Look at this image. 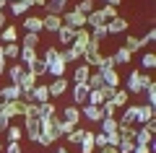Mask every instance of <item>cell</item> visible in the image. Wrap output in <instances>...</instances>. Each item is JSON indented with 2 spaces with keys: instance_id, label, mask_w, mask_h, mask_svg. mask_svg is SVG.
I'll use <instances>...</instances> for the list:
<instances>
[{
  "instance_id": "d6a6232c",
  "label": "cell",
  "mask_w": 156,
  "mask_h": 153,
  "mask_svg": "<svg viewBox=\"0 0 156 153\" xmlns=\"http://www.w3.org/2000/svg\"><path fill=\"white\" fill-rule=\"evenodd\" d=\"M26 70H29V73H34V75H37V78H42V75H44V73H47V62L42 60V57H37V60H34L31 65L26 68Z\"/></svg>"
},
{
  "instance_id": "2e32d148",
  "label": "cell",
  "mask_w": 156,
  "mask_h": 153,
  "mask_svg": "<svg viewBox=\"0 0 156 153\" xmlns=\"http://www.w3.org/2000/svg\"><path fill=\"white\" fill-rule=\"evenodd\" d=\"M60 117H62V120H65V122H70V125H76V127H78V122H81V106H76V104L65 106Z\"/></svg>"
},
{
  "instance_id": "8992f818",
  "label": "cell",
  "mask_w": 156,
  "mask_h": 153,
  "mask_svg": "<svg viewBox=\"0 0 156 153\" xmlns=\"http://www.w3.org/2000/svg\"><path fill=\"white\" fill-rule=\"evenodd\" d=\"M89 91H91V88L86 86V83H70V96H73V104H76V106L89 104Z\"/></svg>"
},
{
  "instance_id": "6125c7cd",
  "label": "cell",
  "mask_w": 156,
  "mask_h": 153,
  "mask_svg": "<svg viewBox=\"0 0 156 153\" xmlns=\"http://www.w3.org/2000/svg\"><path fill=\"white\" fill-rule=\"evenodd\" d=\"M21 3H26L29 8H34V0H21Z\"/></svg>"
},
{
  "instance_id": "e7e4bbea",
  "label": "cell",
  "mask_w": 156,
  "mask_h": 153,
  "mask_svg": "<svg viewBox=\"0 0 156 153\" xmlns=\"http://www.w3.org/2000/svg\"><path fill=\"white\" fill-rule=\"evenodd\" d=\"M57 3H60V5H68V0H57Z\"/></svg>"
},
{
  "instance_id": "ee69618b",
  "label": "cell",
  "mask_w": 156,
  "mask_h": 153,
  "mask_svg": "<svg viewBox=\"0 0 156 153\" xmlns=\"http://www.w3.org/2000/svg\"><path fill=\"white\" fill-rule=\"evenodd\" d=\"M89 104H94V106H101V104H104L101 91H89Z\"/></svg>"
},
{
  "instance_id": "ac0fdd59",
  "label": "cell",
  "mask_w": 156,
  "mask_h": 153,
  "mask_svg": "<svg viewBox=\"0 0 156 153\" xmlns=\"http://www.w3.org/2000/svg\"><path fill=\"white\" fill-rule=\"evenodd\" d=\"M73 37H76V29H73V26H68V23H62V26L57 29V42H60V44H65V47H70Z\"/></svg>"
},
{
  "instance_id": "4fadbf2b",
  "label": "cell",
  "mask_w": 156,
  "mask_h": 153,
  "mask_svg": "<svg viewBox=\"0 0 156 153\" xmlns=\"http://www.w3.org/2000/svg\"><path fill=\"white\" fill-rule=\"evenodd\" d=\"M29 93H31V101H34V104H44V101H52V99H50V88H47L44 83H37V86H34Z\"/></svg>"
},
{
  "instance_id": "60d3db41",
  "label": "cell",
  "mask_w": 156,
  "mask_h": 153,
  "mask_svg": "<svg viewBox=\"0 0 156 153\" xmlns=\"http://www.w3.org/2000/svg\"><path fill=\"white\" fill-rule=\"evenodd\" d=\"M133 148H135V140L120 137V143H117V153H133Z\"/></svg>"
},
{
  "instance_id": "52a82bcc",
  "label": "cell",
  "mask_w": 156,
  "mask_h": 153,
  "mask_svg": "<svg viewBox=\"0 0 156 153\" xmlns=\"http://www.w3.org/2000/svg\"><path fill=\"white\" fill-rule=\"evenodd\" d=\"M23 135L31 143H37V137H39V117H31V114L23 117Z\"/></svg>"
},
{
  "instance_id": "9c48e42d",
  "label": "cell",
  "mask_w": 156,
  "mask_h": 153,
  "mask_svg": "<svg viewBox=\"0 0 156 153\" xmlns=\"http://www.w3.org/2000/svg\"><path fill=\"white\" fill-rule=\"evenodd\" d=\"M62 23H68V26H73V29H83V26H86V16H83L81 11L73 8V11H65V13H62Z\"/></svg>"
},
{
  "instance_id": "6f0895ef",
  "label": "cell",
  "mask_w": 156,
  "mask_h": 153,
  "mask_svg": "<svg viewBox=\"0 0 156 153\" xmlns=\"http://www.w3.org/2000/svg\"><path fill=\"white\" fill-rule=\"evenodd\" d=\"M99 153H117V145H104L99 148Z\"/></svg>"
},
{
  "instance_id": "816d5d0a",
  "label": "cell",
  "mask_w": 156,
  "mask_h": 153,
  "mask_svg": "<svg viewBox=\"0 0 156 153\" xmlns=\"http://www.w3.org/2000/svg\"><path fill=\"white\" fill-rule=\"evenodd\" d=\"M109 68H115V60H112V55H109V57H104V60H101L99 70H109Z\"/></svg>"
},
{
  "instance_id": "f1b7e54d",
  "label": "cell",
  "mask_w": 156,
  "mask_h": 153,
  "mask_svg": "<svg viewBox=\"0 0 156 153\" xmlns=\"http://www.w3.org/2000/svg\"><path fill=\"white\" fill-rule=\"evenodd\" d=\"M99 132H104V135L117 132V117H104V120L99 122Z\"/></svg>"
},
{
  "instance_id": "e575fe53",
  "label": "cell",
  "mask_w": 156,
  "mask_h": 153,
  "mask_svg": "<svg viewBox=\"0 0 156 153\" xmlns=\"http://www.w3.org/2000/svg\"><path fill=\"white\" fill-rule=\"evenodd\" d=\"M37 57H39V55H37V49H21L18 60H21V65H23V68H29L34 60H37Z\"/></svg>"
},
{
  "instance_id": "d590c367",
  "label": "cell",
  "mask_w": 156,
  "mask_h": 153,
  "mask_svg": "<svg viewBox=\"0 0 156 153\" xmlns=\"http://www.w3.org/2000/svg\"><path fill=\"white\" fill-rule=\"evenodd\" d=\"M135 130H138V125H117L120 137H128V140H135Z\"/></svg>"
},
{
  "instance_id": "7bdbcfd3",
  "label": "cell",
  "mask_w": 156,
  "mask_h": 153,
  "mask_svg": "<svg viewBox=\"0 0 156 153\" xmlns=\"http://www.w3.org/2000/svg\"><path fill=\"white\" fill-rule=\"evenodd\" d=\"M94 5H96V0H81V3L76 5V11H81L83 16H89V13L94 11Z\"/></svg>"
},
{
  "instance_id": "8fae6325",
  "label": "cell",
  "mask_w": 156,
  "mask_h": 153,
  "mask_svg": "<svg viewBox=\"0 0 156 153\" xmlns=\"http://www.w3.org/2000/svg\"><path fill=\"white\" fill-rule=\"evenodd\" d=\"M81 117H86L89 122H96V125H99V122L104 120V112H101V106H94V104H83V106H81Z\"/></svg>"
},
{
  "instance_id": "7402d4cb",
  "label": "cell",
  "mask_w": 156,
  "mask_h": 153,
  "mask_svg": "<svg viewBox=\"0 0 156 153\" xmlns=\"http://www.w3.org/2000/svg\"><path fill=\"white\" fill-rule=\"evenodd\" d=\"M0 39H3V44L18 42V26H16V23H8V26L0 31Z\"/></svg>"
},
{
  "instance_id": "b9f144b4",
  "label": "cell",
  "mask_w": 156,
  "mask_h": 153,
  "mask_svg": "<svg viewBox=\"0 0 156 153\" xmlns=\"http://www.w3.org/2000/svg\"><path fill=\"white\" fill-rule=\"evenodd\" d=\"M52 114H57V109H55V104H52V101L39 104V117H52Z\"/></svg>"
},
{
  "instance_id": "ba28073f",
  "label": "cell",
  "mask_w": 156,
  "mask_h": 153,
  "mask_svg": "<svg viewBox=\"0 0 156 153\" xmlns=\"http://www.w3.org/2000/svg\"><path fill=\"white\" fill-rule=\"evenodd\" d=\"M47 88H50V99H60L62 93H68V88H70V81H68L65 75H62V78H52V83H50Z\"/></svg>"
},
{
  "instance_id": "bcb514c9",
  "label": "cell",
  "mask_w": 156,
  "mask_h": 153,
  "mask_svg": "<svg viewBox=\"0 0 156 153\" xmlns=\"http://www.w3.org/2000/svg\"><path fill=\"white\" fill-rule=\"evenodd\" d=\"M101 11V16L107 18V21H112V18H117V8L115 5H104V8H99Z\"/></svg>"
},
{
  "instance_id": "603a6c76",
  "label": "cell",
  "mask_w": 156,
  "mask_h": 153,
  "mask_svg": "<svg viewBox=\"0 0 156 153\" xmlns=\"http://www.w3.org/2000/svg\"><path fill=\"white\" fill-rule=\"evenodd\" d=\"M101 78H104V86H112V88H120V73L115 70V68H109V70H99Z\"/></svg>"
},
{
  "instance_id": "e0dca14e",
  "label": "cell",
  "mask_w": 156,
  "mask_h": 153,
  "mask_svg": "<svg viewBox=\"0 0 156 153\" xmlns=\"http://www.w3.org/2000/svg\"><path fill=\"white\" fill-rule=\"evenodd\" d=\"M42 26H44V31L57 34V29L62 26V16H52V13H47V16H42Z\"/></svg>"
},
{
  "instance_id": "484cf974",
  "label": "cell",
  "mask_w": 156,
  "mask_h": 153,
  "mask_svg": "<svg viewBox=\"0 0 156 153\" xmlns=\"http://www.w3.org/2000/svg\"><path fill=\"white\" fill-rule=\"evenodd\" d=\"M117 125H135V104H128L117 120Z\"/></svg>"
},
{
  "instance_id": "f546056e",
  "label": "cell",
  "mask_w": 156,
  "mask_h": 153,
  "mask_svg": "<svg viewBox=\"0 0 156 153\" xmlns=\"http://www.w3.org/2000/svg\"><path fill=\"white\" fill-rule=\"evenodd\" d=\"M37 47H39V34L26 31L23 39H21V49H37Z\"/></svg>"
},
{
  "instance_id": "5b68a950",
  "label": "cell",
  "mask_w": 156,
  "mask_h": 153,
  "mask_svg": "<svg viewBox=\"0 0 156 153\" xmlns=\"http://www.w3.org/2000/svg\"><path fill=\"white\" fill-rule=\"evenodd\" d=\"M23 109H26V104H23L21 99H18V101H0V114H5L8 120L23 117Z\"/></svg>"
},
{
  "instance_id": "83f0119b",
  "label": "cell",
  "mask_w": 156,
  "mask_h": 153,
  "mask_svg": "<svg viewBox=\"0 0 156 153\" xmlns=\"http://www.w3.org/2000/svg\"><path fill=\"white\" fill-rule=\"evenodd\" d=\"M89 75H91V68L89 65H76V73H73V83H86L89 81Z\"/></svg>"
},
{
  "instance_id": "be15d7a7",
  "label": "cell",
  "mask_w": 156,
  "mask_h": 153,
  "mask_svg": "<svg viewBox=\"0 0 156 153\" xmlns=\"http://www.w3.org/2000/svg\"><path fill=\"white\" fill-rule=\"evenodd\" d=\"M55 153H70V151H68V148H57Z\"/></svg>"
},
{
  "instance_id": "7dc6e473",
  "label": "cell",
  "mask_w": 156,
  "mask_h": 153,
  "mask_svg": "<svg viewBox=\"0 0 156 153\" xmlns=\"http://www.w3.org/2000/svg\"><path fill=\"white\" fill-rule=\"evenodd\" d=\"M94 145H96V151H99V148H104V145H109L104 132H94Z\"/></svg>"
},
{
  "instance_id": "277c9868",
  "label": "cell",
  "mask_w": 156,
  "mask_h": 153,
  "mask_svg": "<svg viewBox=\"0 0 156 153\" xmlns=\"http://www.w3.org/2000/svg\"><path fill=\"white\" fill-rule=\"evenodd\" d=\"M154 132H156V122H146V125H138L135 130V143H143V145H154Z\"/></svg>"
},
{
  "instance_id": "91938a15",
  "label": "cell",
  "mask_w": 156,
  "mask_h": 153,
  "mask_svg": "<svg viewBox=\"0 0 156 153\" xmlns=\"http://www.w3.org/2000/svg\"><path fill=\"white\" fill-rule=\"evenodd\" d=\"M44 3L47 0H34V8H44Z\"/></svg>"
},
{
  "instance_id": "6da1fadb",
  "label": "cell",
  "mask_w": 156,
  "mask_h": 153,
  "mask_svg": "<svg viewBox=\"0 0 156 153\" xmlns=\"http://www.w3.org/2000/svg\"><path fill=\"white\" fill-rule=\"evenodd\" d=\"M42 60L47 62V73H50L52 78H62L65 75V70H68V62L62 60V49H55V47H50L42 55Z\"/></svg>"
},
{
  "instance_id": "681fc988",
  "label": "cell",
  "mask_w": 156,
  "mask_h": 153,
  "mask_svg": "<svg viewBox=\"0 0 156 153\" xmlns=\"http://www.w3.org/2000/svg\"><path fill=\"white\" fill-rule=\"evenodd\" d=\"M133 153H154V145H143V143H135Z\"/></svg>"
},
{
  "instance_id": "f6af8a7d",
  "label": "cell",
  "mask_w": 156,
  "mask_h": 153,
  "mask_svg": "<svg viewBox=\"0 0 156 153\" xmlns=\"http://www.w3.org/2000/svg\"><path fill=\"white\" fill-rule=\"evenodd\" d=\"M101 112H104V117H117V106L112 104L109 99H107L104 104H101Z\"/></svg>"
},
{
  "instance_id": "d4e9b609",
  "label": "cell",
  "mask_w": 156,
  "mask_h": 153,
  "mask_svg": "<svg viewBox=\"0 0 156 153\" xmlns=\"http://www.w3.org/2000/svg\"><path fill=\"white\" fill-rule=\"evenodd\" d=\"M37 83H39V78L34 75V73H29V70H26V73L21 75V81H18V86H21V91L26 93V91H31V88L37 86Z\"/></svg>"
},
{
  "instance_id": "9a60e30c",
  "label": "cell",
  "mask_w": 156,
  "mask_h": 153,
  "mask_svg": "<svg viewBox=\"0 0 156 153\" xmlns=\"http://www.w3.org/2000/svg\"><path fill=\"white\" fill-rule=\"evenodd\" d=\"M26 31L31 34H39V31H44V26H42V16H23V23H21Z\"/></svg>"
},
{
  "instance_id": "ab89813d",
  "label": "cell",
  "mask_w": 156,
  "mask_h": 153,
  "mask_svg": "<svg viewBox=\"0 0 156 153\" xmlns=\"http://www.w3.org/2000/svg\"><path fill=\"white\" fill-rule=\"evenodd\" d=\"M140 68H143V70H154L156 68V55L154 52H146V55L140 57Z\"/></svg>"
},
{
  "instance_id": "94428289",
  "label": "cell",
  "mask_w": 156,
  "mask_h": 153,
  "mask_svg": "<svg viewBox=\"0 0 156 153\" xmlns=\"http://www.w3.org/2000/svg\"><path fill=\"white\" fill-rule=\"evenodd\" d=\"M8 8V0H0V11H5Z\"/></svg>"
},
{
  "instance_id": "c3c4849f",
  "label": "cell",
  "mask_w": 156,
  "mask_h": 153,
  "mask_svg": "<svg viewBox=\"0 0 156 153\" xmlns=\"http://www.w3.org/2000/svg\"><path fill=\"white\" fill-rule=\"evenodd\" d=\"M3 153H23L21 151V143H8V145L3 148Z\"/></svg>"
},
{
  "instance_id": "f35d334b",
  "label": "cell",
  "mask_w": 156,
  "mask_h": 153,
  "mask_svg": "<svg viewBox=\"0 0 156 153\" xmlns=\"http://www.w3.org/2000/svg\"><path fill=\"white\" fill-rule=\"evenodd\" d=\"M125 49H128L130 55H133V52H138V49H143V42H140L138 37H128V39H125Z\"/></svg>"
},
{
  "instance_id": "3957f363",
  "label": "cell",
  "mask_w": 156,
  "mask_h": 153,
  "mask_svg": "<svg viewBox=\"0 0 156 153\" xmlns=\"http://www.w3.org/2000/svg\"><path fill=\"white\" fill-rule=\"evenodd\" d=\"M57 125H60V114H52V117H39V132L50 135L52 140H60V137H57Z\"/></svg>"
},
{
  "instance_id": "836d02e7",
  "label": "cell",
  "mask_w": 156,
  "mask_h": 153,
  "mask_svg": "<svg viewBox=\"0 0 156 153\" xmlns=\"http://www.w3.org/2000/svg\"><path fill=\"white\" fill-rule=\"evenodd\" d=\"M86 86H89L91 91H99V88L104 86V78H101V73H99V70H91V75H89V81H86Z\"/></svg>"
},
{
  "instance_id": "4316f807",
  "label": "cell",
  "mask_w": 156,
  "mask_h": 153,
  "mask_svg": "<svg viewBox=\"0 0 156 153\" xmlns=\"http://www.w3.org/2000/svg\"><path fill=\"white\" fill-rule=\"evenodd\" d=\"M5 137H8V143H21V137H23V127L21 125H8V130H5Z\"/></svg>"
},
{
  "instance_id": "4dcf8cb0",
  "label": "cell",
  "mask_w": 156,
  "mask_h": 153,
  "mask_svg": "<svg viewBox=\"0 0 156 153\" xmlns=\"http://www.w3.org/2000/svg\"><path fill=\"white\" fill-rule=\"evenodd\" d=\"M8 11H11L13 16H29V5L21 3V0H11V3H8Z\"/></svg>"
},
{
  "instance_id": "7a4b0ae2",
  "label": "cell",
  "mask_w": 156,
  "mask_h": 153,
  "mask_svg": "<svg viewBox=\"0 0 156 153\" xmlns=\"http://www.w3.org/2000/svg\"><path fill=\"white\" fill-rule=\"evenodd\" d=\"M148 81H151L148 73H140L138 68H135V70H130L128 81H125V91H128V93H143V88H146Z\"/></svg>"
},
{
  "instance_id": "1f68e13d",
  "label": "cell",
  "mask_w": 156,
  "mask_h": 153,
  "mask_svg": "<svg viewBox=\"0 0 156 153\" xmlns=\"http://www.w3.org/2000/svg\"><path fill=\"white\" fill-rule=\"evenodd\" d=\"M130 57H133V55H130V52H128L125 47H117V52L112 55V60H115V68H117V65H128V62H130Z\"/></svg>"
},
{
  "instance_id": "30bf717a",
  "label": "cell",
  "mask_w": 156,
  "mask_h": 153,
  "mask_svg": "<svg viewBox=\"0 0 156 153\" xmlns=\"http://www.w3.org/2000/svg\"><path fill=\"white\" fill-rule=\"evenodd\" d=\"M154 109L151 104H135V125H146V122L154 120Z\"/></svg>"
},
{
  "instance_id": "f5cc1de1",
  "label": "cell",
  "mask_w": 156,
  "mask_h": 153,
  "mask_svg": "<svg viewBox=\"0 0 156 153\" xmlns=\"http://www.w3.org/2000/svg\"><path fill=\"white\" fill-rule=\"evenodd\" d=\"M99 91H101V96H104V101H107V99H112V96H115V88H112V86H101Z\"/></svg>"
},
{
  "instance_id": "cb8c5ba5",
  "label": "cell",
  "mask_w": 156,
  "mask_h": 153,
  "mask_svg": "<svg viewBox=\"0 0 156 153\" xmlns=\"http://www.w3.org/2000/svg\"><path fill=\"white\" fill-rule=\"evenodd\" d=\"M78 148H81V153H94V151H96V145H94V132H91V130L83 132V140L78 143Z\"/></svg>"
},
{
  "instance_id": "ffe728a7",
  "label": "cell",
  "mask_w": 156,
  "mask_h": 153,
  "mask_svg": "<svg viewBox=\"0 0 156 153\" xmlns=\"http://www.w3.org/2000/svg\"><path fill=\"white\" fill-rule=\"evenodd\" d=\"M5 73H8V78H11V83H18V81H21V75L26 73V68H23L21 62H8Z\"/></svg>"
},
{
  "instance_id": "db71d44e",
  "label": "cell",
  "mask_w": 156,
  "mask_h": 153,
  "mask_svg": "<svg viewBox=\"0 0 156 153\" xmlns=\"http://www.w3.org/2000/svg\"><path fill=\"white\" fill-rule=\"evenodd\" d=\"M5 68H8V60H5V55H3V44H0V75L5 73Z\"/></svg>"
},
{
  "instance_id": "680465c9",
  "label": "cell",
  "mask_w": 156,
  "mask_h": 153,
  "mask_svg": "<svg viewBox=\"0 0 156 153\" xmlns=\"http://www.w3.org/2000/svg\"><path fill=\"white\" fill-rule=\"evenodd\" d=\"M120 3H122V0H104V5H115V8L120 5Z\"/></svg>"
},
{
  "instance_id": "d6986e66",
  "label": "cell",
  "mask_w": 156,
  "mask_h": 153,
  "mask_svg": "<svg viewBox=\"0 0 156 153\" xmlns=\"http://www.w3.org/2000/svg\"><path fill=\"white\" fill-rule=\"evenodd\" d=\"M3 55H5L8 62H18V55H21V44L11 42V44H3Z\"/></svg>"
},
{
  "instance_id": "03108f58",
  "label": "cell",
  "mask_w": 156,
  "mask_h": 153,
  "mask_svg": "<svg viewBox=\"0 0 156 153\" xmlns=\"http://www.w3.org/2000/svg\"><path fill=\"white\" fill-rule=\"evenodd\" d=\"M3 148H5V145H3V140H0V153H3Z\"/></svg>"
},
{
  "instance_id": "f907efd6",
  "label": "cell",
  "mask_w": 156,
  "mask_h": 153,
  "mask_svg": "<svg viewBox=\"0 0 156 153\" xmlns=\"http://www.w3.org/2000/svg\"><path fill=\"white\" fill-rule=\"evenodd\" d=\"M154 39H156V31H154V29H148V34H146V37L140 39V42H143V47H148V44L154 42Z\"/></svg>"
},
{
  "instance_id": "74e56055",
  "label": "cell",
  "mask_w": 156,
  "mask_h": 153,
  "mask_svg": "<svg viewBox=\"0 0 156 153\" xmlns=\"http://www.w3.org/2000/svg\"><path fill=\"white\" fill-rule=\"evenodd\" d=\"M83 132H86V130H81V127H73V130L65 135V140L70 143V145H78V143L83 140Z\"/></svg>"
},
{
  "instance_id": "8d00e7d4",
  "label": "cell",
  "mask_w": 156,
  "mask_h": 153,
  "mask_svg": "<svg viewBox=\"0 0 156 153\" xmlns=\"http://www.w3.org/2000/svg\"><path fill=\"white\" fill-rule=\"evenodd\" d=\"M44 11L52 13V16H62V13H65V5H60L57 0H47V3H44Z\"/></svg>"
},
{
  "instance_id": "11a10c76",
  "label": "cell",
  "mask_w": 156,
  "mask_h": 153,
  "mask_svg": "<svg viewBox=\"0 0 156 153\" xmlns=\"http://www.w3.org/2000/svg\"><path fill=\"white\" fill-rule=\"evenodd\" d=\"M8 125H11V120H8L5 114H0V132H5V130H8Z\"/></svg>"
},
{
  "instance_id": "44dd1931",
  "label": "cell",
  "mask_w": 156,
  "mask_h": 153,
  "mask_svg": "<svg viewBox=\"0 0 156 153\" xmlns=\"http://www.w3.org/2000/svg\"><path fill=\"white\" fill-rule=\"evenodd\" d=\"M109 101L117 106V109H125V106H128V101H130V93L125 91V88H115V96H112Z\"/></svg>"
},
{
  "instance_id": "5bb4252c",
  "label": "cell",
  "mask_w": 156,
  "mask_h": 153,
  "mask_svg": "<svg viewBox=\"0 0 156 153\" xmlns=\"http://www.w3.org/2000/svg\"><path fill=\"white\" fill-rule=\"evenodd\" d=\"M125 31H128V18L117 16L112 21H107V34H125Z\"/></svg>"
},
{
  "instance_id": "9f6ffc18",
  "label": "cell",
  "mask_w": 156,
  "mask_h": 153,
  "mask_svg": "<svg viewBox=\"0 0 156 153\" xmlns=\"http://www.w3.org/2000/svg\"><path fill=\"white\" fill-rule=\"evenodd\" d=\"M8 26V18H5V11H0V31Z\"/></svg>"
},
{
  "instance_id": "7c38bea8",
  "label": "cell",
  "mask_w": 156,
  "mask_h": 153,
  "mask_svg": "<svg viewBox=\"0 0 156 153\" xmlns=\"http://www.w3.org/2000/svg\"><path fill=\"white\" fill-rule=\"evenodd\" d=\"M21 86L18 83H8L5 88H0V101H18L21 99Z\"/></svg>"
}]
</instances>
